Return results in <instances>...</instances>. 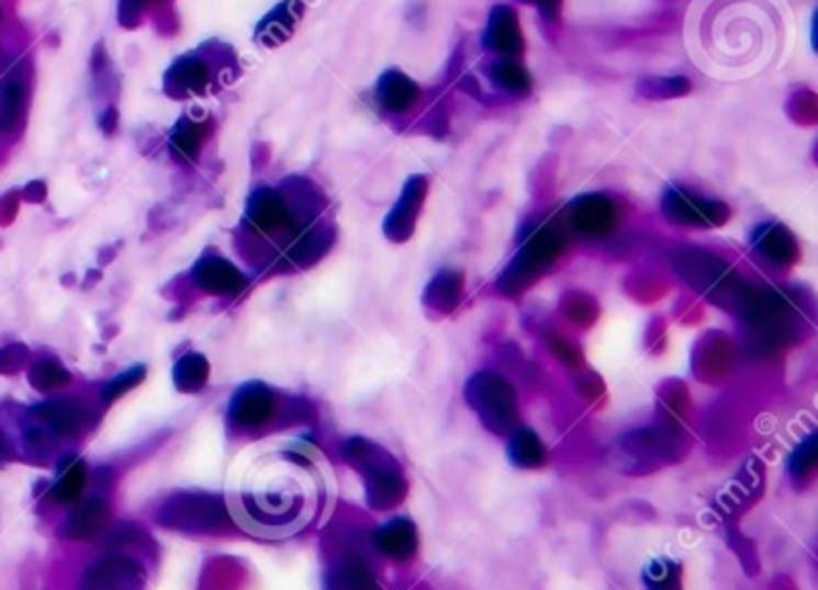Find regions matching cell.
<instances>
[{
	"label": "cell",
	"mask_w": 818,
	"mask_h": 590,
	"mask_svg": "<svg viewBox=\"0 0 818 590\" xmlns=\"http://www.w3.org/2000/svg\"><path fill=\"white\" fill-rule=\"evenodd\" d=\"M324 499V476L303 449L279 446L257 456L228 509L233 521L262 537L293 535L313 521Z\"/></svg>",
	"instance_id": "6da1fadb"
},
{
	"label": "cell",
	"mask_w": 818,
	"mask_h": 590,
	"mask_svg": "<svg viewBox=\"0 0 818 590\" xmlns=\"http://www.w3.org/2000/svg\"><path fill=\"white\" fill-rule=\"evenodd\" d=\"M157 523L186 535L224 533L233 523L228 502L210 492H176L157 511Z\"/></svg>",
	"instance_id": "7a4b0ae2"
},
{
	"label": "cell",
	"mask_w": 818,
	"mask_h": 590,
	"mask_svg": "<svg viewBox=\"0 0 818 590\" xmlns=\"http://www.w3.org/2000/svg\"><path fill=\"white\" fill-rule=\"evenodd\" d=\"M346 458L366 476L368 502L372 507H392L404 495V476L396 461L384 449L370 444L368 440H350L344 449Z\"/></svg>",
	"instance_id": "3957f363"
},
{
	"label": "cell",
	"mask_w": 818,
	"mask_h": 590,
	"mask_svg": "<svg viewBox=\"0 0 818 590\" xmlns=\"http://www.w3.org/2000/svg\"><path fill=\"white\" fill-rule=\"evenodd\" d=\"M469 401L478 410L485 426L495 432H504L516 420V396L512 384L497 372H480L469 382Z\"/></svg>",
	"instance_id": "277c9868"
},
{
	"label": "cell",
	"mask_w": 818,
	"mask_h": 590,
	"mask_svg": "<svg viewBox=\"0 0 818 590\" xmlns=\"http://www.w3.org/2000/svg\"><path fill=\"white\" fill-rule=\"evenodd\" d=\"M560 248H562V240L554 234V230L550 228L538 230V234L526 242L524 250L516 254V260L509 264V269H506V274L500 281L502 291L516 293V291H522L528 281L534 284V279L542 272V269L552 264Z\"/></svg>",
	"instance_id": "5b68a950"
},
{
	"label": "cell",
	"mask_w": 818,
	"mask_h": 590,
	"mask_svg": "<svg viewBox=\"0 0 818 590\" xmlns=\"http://www.w3.org/2000/svg\"><path fill=\"white\" fill-rule=\"evenodd\" d=\"M145 588V569L127 555H107L89 564L80 588L77 590H142Z\"/></svg>",
	"instance_id": "8992f818"
},
{
	"label": "cell",
	"mask_w": 818,
	"mask_h": 590,
	"mask_svg": "<svg viewBox=\"0 0 818 590\" xmlns=\"http://www.w3.org/2000/svg\"><path fill=\"white\" fill-rule=\"evenodd\" d=\"M30 418L38 422L48 434H54V438L72 440L87 428V422L92 416H89V408L80 399L63 396V399L36 404L30 410Z\"/></svg>",
	"instance_id": "52a82bcc"
},
{
	"label": "cell",
	"mask_w": 818,
	"mask_h": 590,
	"mask_svg": "<svg viewBox=\"0 0 818 590\" xmlns=\"http://www.w3.org/2000/svg\"><path fill=\"white\" fill-rule=\"evenodd\" d=\"M277 396L267 384L250 382L236 392L228 406V422L240 432L262 428L274 416Z\"/></svg>",
	"instance_id": "ba28073f"
},
{
	"label": "cell",
	"mask_w": 818,
	"mask_h": 590,
	"mask_svg": "<svg viewBox=\"0 0 818 590\" xmlns=\"http://www.w3.org/2000/svg\"><path fill=\"white\" fill-rule=\"evenodd\" d=\"M662 209H665L668 219L682 226H720L727 219V207L722 202L701 200L680 188L668 190Z\"/></svg>",
	"instance_id": "9c48e42d"
},
{
	"label": "cell",
	"mask_w": 818,
	"mask_h": 590,
	"mask_svg": "<svg viewBox=\"0 0 818 590\" xmlns=\"http://www.w3.org/2000/svg\"><path fill=\"white\" fill-rule=\"evenodd\" d=\"M293 209L279 192L274 190H257L248 202V212H245V222L255 230L265 236L281 234L293 226Z\"/></svg>",
	"instance_id": "30bf717a"
},
{
	"label": "cell",
	"mask_w": 818,
	"mask_h": 590,
	"mask_svg": "<svg viewBox=\"0 0 818 590\" xmlns=\"http://www.w3.org/2000/svg\"><path fill=\"white\" fill-rule=\"evenodd\" d=\"M192 279L204 293L212 295H238L245 286H248V276H245L236 264L228 260L218 258V254H206L192 269Z\"/></svg>",
	"instance_id": "8fae6325"
},
{
	"label": "cell",
	"mask_w": 818,
	"mask_h": 590,
	"mask_svg": "<svg viewBox=\"0 0 818 590\" xmlns=\"http://www.w3.org/2000/svg\"><path fill=\"white\" fill-rule=\"evenodd\" d=\"M111 507L107 499L89 497L63 523L60 535L68 541H97L109 529Z\"/></svg>",
	"instance_id": "7c38bea8"
},
{
	"label": "cell",
	"mask_w": 818,
	"mask_h": 590,
	"mask_svg": "<svg viewBox=\"0 0 818 590\" xmlns=\"http://www.w3.org/2000/svg\"><path fill=\"white\" fill-rule=\"evenodd\" d=\"M423 197H425V178L415 175L408 181L404 195H401V200L396 202V207L392 209V214L386 216L384 230H386L389 238L404 240V238L411 236Z\"/></svg>",
	"instance_id": "4fadbf2b"
},
{
	"label": "cell",
	"mask_w": 818,
	"mask_h": 590,
	"mask_svg": "<svg viewBox=\"0 0 818 590\" xmlns=\"http://www.w3.org/2000/svg\"><path fill=\"white\" fill-rule=\"evenodd\" d=\"M483 44L490 50H497V54H522L524 36H522V30H518V20L514 15V10L509 8L492 10Z\"/></svg>",
	"instance_id": "5bb4252c"
},
{
	"label": "cell",
	"mask_w": 818,
	"mask_h": 590,
	"mask_svg": "<svg viewBox=\"0 0 818 590\" xmlns=\"http://www.w3.org/2000/svg\"><path fill=\"white\" fill-rule=\"evenodd\" d=\"M571 222L586 236H603L615 224V209L605 197L591 195L571 204Z\"/></svg>",
	"instance_id": "9a60e30c"
},
{
	"label": "cell",
	"mask_w": 818,
	"mask_h": 590,
	"mask_svg": "<svg viewBox=\"0 0 818 590\" xmlns=\"http://www.w3.org/2000/svg\"><path fill=\"white\" fill-rule=\"evenodd\" d=\"M212 80L210 66L200 58H180L176 66L166 75V89L173 97L198 94L204 92Z\"/></svg>",
	"instance_id": "2e32d148"
},
{
	"label": "cell",
	"mask_w": 818,
	"mask_h": 590,
	"mask_svg": "<svg viewBox=\"0 0 818 590\" xmlns=\"http://www.w3.org/2000/svg\"><path fill=\"white\" fill-rule=\"evenodd\" d=\"M85 487H87L85 461L77 458V456H68V458L60 461L58 476H56L54 485H51L48 497L54 499L56 504H70V502H77V499L82 497Z\"/></svg>",
	"instance_id": "e0dca14e"
},
{
	"label": "cell",
	"mask_w": 818,
	"mask_h": 590,
	"mask_svg": "<svg viewBox=\"0 0 818 590\" xmlns=\"http://www.w3.org/2000/svg\"><path fill=\"white\" fill-rule=\"evenodd\" d=\"M374 97H378V101L386 111L401 113L408 111L413 106V101L418 99V84L411 82L404 72L389 70L380 77Z\"/></svg>",
	"instance_id": "ac0fdd59"
},
{
	"label": "cell",
	"mask_w": 818,
	"mask_h": 590,
	"mask_svg": "<svg viewBox=\"0 0 818 590\" xmlns=\"http://www.w3.org/2000/svg\"><path fill=\"white\" fill-rule=\"evenodd\" d=\"M754 248L759 250V254H763V258L771 260L773 264H789L797 258L795 238L789 236L787 228L777 226V224H769L757 230Z\"/></svg>",
	"instance_id": "d6986e66"
},
{
	"label": "cell",
	"mask_w": 818,
	"mask_h": 590,
	"mask_svg": "<svg viewBox=\"0 0 818 590\" xmlns=\"http://www.w3.org/2000/svg\"><path fill=\"white\" fill-rule=\"evenodd\" d=\"M374 545H378L389 557L406 559L413 549L418 547V533H415L411 521L394 519V521H389L378 535H374Z\"/></svg>",
	"instance_id": "ffe728a7"
},
{
	"label": "cell",
	"mask_w": 818,
	"mask_h": 590,
	"mask_svg": "<svg viewBox=\"0 0 818 590\" xmlns=\"http://www.w3.org/2000/svg\"><path fill=\"white\" fill-rule=\"evenodd\" d=\"M206 379H210V361L202 353H186L178 358L173 367V384L178 392L183 394H198L204 389Z\"/></svg>",
	"instance_id": "44dd1931"
},
{
	"label": "cell",
	"mask_w": 818,
	"mask_h": 590,
	"mask_svg": "<svg viewBox=\"0 0 818 590\" xmlns=\"http://www.w3.org/2000/svg\"><path fill=\"white\" fill-rule=\"evenodd\" d=\"M27 379L38 392H54L60 387H68L72 375L56 358H38L27 370Z\"/></svg>",
	"instance_id": "7402d4cb"
},
{
	"label": "cell",
	"mask_w": 818,
	"mask_h": 590,
	"mask_svg": "<svg viewBox=\"0 0 818 590\" xmlns=\"http://www.w3.org/2000/svg\"><path fill=\"white\" fill-rule=\"evenodd\" d=\"M202 139H204V131H202L200 123H194L190 118H180L178 125H176L173 135H171L173 159L183 161V163L198 161Z\"/></svg>",
	"instance_id": "603a6c76"
},
{
	"label": "cell",
	"mask_w": 818,
	"mask_h": 590,
	"mask_svg": "<svg viewBox=\"0 0 818 590\" xmlns=\"http://www.w3.org/2000/svg\"><path fill=\"white\" fill-rule=\"evenodd\" d=\"M24 84L20 80H10L0 87V135H10L18 131L22 118Z\"/></svg>",
	"instance_id": "cb8c5ba5"
},
{
	"label": "cell",
	"mask_w": 818,
	"mask_h": 590,
	"mask_svg": "<svg viewBox=\"0 0 818 590\" xmlns=\"http://www.w3.org/2000/svg\"><path fill=\"white\" fill-rule=\"evenodd\" d=\"M327 590H378L358 561H341L327 574Z\"/></svg>",
	"instance_id": "d4e9b609"
},
{
	"label": "cell",
	"mask_w": 818,
	"mask_h": 590,
	"mask_svg": "<svg viewBox=\"0 0 818 590\" xmlns=\"http://www.w3.org/2000/svg\"><path fill=\"white\" fill-rule=\"evenodd\" d=\"M643 586L648 590H682L680 564L672 559H653L643 569Z\"/></svg>",
	"instance_id": "484cf974"
},
{
	"label": "cell",
	"mask_w": 818,
	"mask_h": 590,
	"mask_svg": "<svg viewBox=\"0 0 818 590\" xmlns=\"http://www.w3.org/2000/svg\"><path fill=\"white\" fill-rule=\"evenodd\" d=\"M509 456L516 466H540L545 461V449L536 432L518 430L509 442Z\"/></svg>",
	"instance_id": "4316f807"
},
{
	"label": "cell",
	"mask_w": 818,
	"mask_h": 590,
	"mask_svg": "<svg viewBox=\"0 0 818 590\" xmlns=\"http://www.w3.org/2000/svg\"><path fill=\"white\" fill-rule=\"evenodd\" d=\"M145 377H147V367L145 365H135V367H130V370L121 372V375H115L107 384H103L101 401L103 404H113V401L123 399V396L127 392H133L135 387H139V384L145 382Z\"/></svg>",
	"instance_id": "83f0119b"
},
{
	"label": "cell",
	"mask_w": 818,
	"mask_h": 590,
	"mask_svg": "<svg viewBox=\"0 0 818 590\" xmlns=\"http://www.w3.org/2000/svg\"><path fill=\"white\" fill-rule=\"evenodd\" d=\"M492 77H495V82L500 87L509 89V92L524 94V92H528V87H530V77L526 75V70L522 66H516V63H512V60L497 63V66L492 68Z\"/></svg>",
	"instance_id": "f1b7e54d"
},
{
	"label": "cell",
	"mask_w": 818,
	"mask_h": 590,
	"mask_svg": "<svg viewBox=\"0 0 818 590\" xmlns=\"http://www.w3.org/2000/svg\"><path fill=\"white\" fill-rule=\"evenodd\" d=\"M457 298H459V276H453L451 272L439 274L430 284V288H427V300L437 307H445V310L449 305L457 303Z\"/></svg>",
	"instance_id": "f546056e"
},
{
	"label": "cell",
	"mask_w": 818,
	"mask_h": 590,
	"mask_svg": "<svg viewBox=\"0 0 818 590\" xmlns=\"http://www.w3.org/2000/svg\"><path fill=\"white\" fill-rule=\"evenodd\" d=\"M293 20H295V18H289V15H285V12H283V5L277 8V10L271 12V15L265 20L262 27H259V42H262V38L269 34L271 38L267 42V46H277V44H281L283 38L291 34V30H293Z\"/></svg>",
	"instance_id": "4dcf8cb0"
},
{
	"label": "cell",
	"mask_w": 818,
	"mask_h": 590,
	"mask_svg": "<svg viewBox=\"0 0 818 590\" xmlns=\"http://www.w3.org/2000/svg\"><path fill=\"white\" fill-rule=\"evenodd\" d=\"M27 358H30L27 345H22V343L8 345V349L0 351V372H5V375H10V372H18L24 363H27Z\"/></svg>",
	"instance_id": "1f68e13d"
},
{
	"label": "cell",
	"mask_w": 818,
	"mask_h": 590,
	"mask_svg": "<svg viewBox=\"0 0 818 590\" xmlns=\"http://www.w3.org/2000/svg\"><path fill=\"white\" fill-rule=\"evenodd\" d=\"M814 458H816V452H814V438H809L807 442H804V444L797 449V454L792 456V461H789L792 473H795L797 478L807 476V473L814 468Z\"/></svg>",
	"instance_id": "d6a6232c"
},
{
	"label": "cell",
	"mask_w": 818,
	"mask_h": 590,
	"mask_svg": "<svg viewBox=\"0 0 818 590\" xmlns=\"http://www.w3.org/2000/svg\"><path fill=\"white\" fill-rule=\"evenodd\" d=\"M147 3H152V0H121V18H123V22L127 20V15H133L135 18L133 22H137L142 8H145Z\"/></svg>",
	"instance_id": "836d02e7"
},
{
	"label": "cell",
	"mask_w": 818,
	"mask_h": 590,
	"mask_svg": "<svg viewBox=\"0 0 818 590\" xmlns=\"http://www.w3.org/2000/svg\"><path fill=\"white\" fill-rule=\"evenodd\" d=\"M99 123H101V127H103V133H109V135H111V133L115 131V127H119V111H115L113 106H109L107 111L101 113Z\"/></svg>",
	"instance_id": "e575fe53"
},
{
	"label": "cell",
	"mask_w": 818,
	"mask_h": 590,
	"mask_svg": "<svg viewBox=\"0 0 818 590\" xmlns=\"http://www.w3.org/2000/svg\"><path fill=\"white\" fill-rule=\"evenodd\" d=\"M526 3H536V5L542 10V15L554 18V15H557V10H560V3H562V0H526Z\"/></svg>",
	"instance_id": "d590c367"
},
{
	"label": "cell",
	"mask_w": 818,
	"mask_h": 590,
	"mask_svg": "<svg viewBox=\"0 0 818 590\" xmlns=\"http://www.w3.org/2000/svg\"><path fill=\"white\" fill-rule=\"evenodd\" d=\"M0 18H3V12H0Z\"/></svg>",
	"instance_id": "8d00e7d4"
}]
</instances>
